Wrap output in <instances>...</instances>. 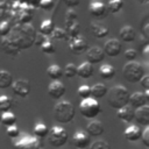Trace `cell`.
<instances>
[{"mask_svg":"<svg viewBox=\"0 0 149 149\" xmlns=\"http://www.w3.org/2000/svg\"><path fill=\"white\" fill-rule=\"evenodd\" d=\"M35 35L36 31L33 26L22 23L21 26H16L14 29H10L9 34L2 38L1 48L7 55L16 56L20 50L28 49L34 44Z\"/></svg>","mask_w":149,"mask_h":149,"instance_id":"6da1fadb","label":"cell"},{"mask_svg":"<svg viewBox=\"0 0 149 149\" xmlns=\"http://www.w3.org/2000/svg\"><path fill=\"white\" fill-rule=\"evenodd\" d=\"M106 95H107L108 105L114 109H119L128 104L130 94L125 86L115 85V86H112L109 90H107Z\"/></svg>","mask_w":149,"mask_h":149,"instance_id":"7a4b0ae2","label":"cell"},{"mask_svg":"<svg viewBox=\"0 0 149 149\" xmlns=\"http://www.w3.org/2000/svg\"><path fill=\"white\" fill-rule=\"evenodd\" d=\"M76 115V108L72 102L68 100L59 101L54 107V118L59 123H69Z\"/></svg>","mask_w":149,"mask_h":149,"instance_id":"3957f363","label":"cell"},{"mask_svg":"<svg viewBox=\"0 0 149 149\" xmlns=\"http://www.w3.org/2000/svg\"><path fill=\"white\" fill-rule=\"evenodd\" d=\"M144 73V68L135 61L128 62L122 69V76L129 83H139Z\"/></svg>","mask_w":149,"mask_h":149,"instance_id":"277c9868","label":"cell"},{"mask_svg":"<svg viewBox=\"0 0 149 149\" xmlns=\"http://www.w3.org/2000/svg\"><path fill=\"white\" fill-rule=\"evenodd\" d=\"M100 104L98 102L97 99L94 98H85L81 99V102L79 104V112L81 113L83 116L87 118V119H93L95 118L99 113H100Z\"/></svg>","mask_w":149,"mask_h":149,"instance_id":"5b68a950","label":"cell"},{"mask_svg":"<svg viewBox=\"0 0 149 149\" xmlns=\"http://www.w3.org/2000/svg\"><path fill=\"white\" fill-rule=\"evenodd\" d=\"M47 136H48V142L50 143V146H52L55 148L63 147L69 140L68 132L63 127H59V126H54L48 132Z\"/></svg>","mask_w":149,"mask_h":149,"instance_id":"8992f818","label":"cell"},{"mask_svg":"<svg viewBox=\"0 0 149 149\" xmlns=\"http://www.w3.org/2000/svg\"><path fill=\"white\" fill-rule=\"evenodd\" d=\"M13 149H42V142L36 136L23 135L13 144Z\"/></svg>","mask_w":149,"mask_h":149,"instance_id":"52a82bcc","label":"cell"},{"mask_svg":"<svg viewBox=\"0 0 149 149\" xmlns=\"http://www.w3.org/2000/svg\"><path fill=\"white\" fill-rule=\"evenodd\" d=\"M69 49L74 55H81L87 50V42L80 35L74 37H69Z\"/></svg>","mask_w":149,"mask_h":149,"instance_id":"ba28073f","label":"cell"},{"mask_svg":"<svg viewBox=\"0 0 149 149\" xmlns=\"http://www.w3.org/2000/svg\"><path fill=\"white\" fill-rule=\"evenodd\" d=\"M10 86H12L13 92H14L16 95L21 97V98H26V97H28L29 93H30V90H31L30 81L27 80V79H23V78L13 80V83H12Z\"/></svg>","mask_w":149,"mask_h":149,"instance_id":"9c48e42d","label":"cell"},{"mask_svg":"<svg viewBox=\"0 0 149 149\" xmlns=\"http://www.w3.org/2000/svg\"><path fill=\"white\" fill-rule=\"evenodd\" d=\"M105 56H109V57H116L121 54L122 50V45L121 42L116 38H111L108 41L105 42L104 48H102Z\"/></svg>","mask_w":149,"mask_h":149,"instance_id":"30bf717a","label":"cell"},{"mask_svg":"<svg viewBox=\"0 0 149 149\" xmlns=\"http://www.w3.org/2000/svg\"><path fill=\"white\" fill-rule=\"evenodd\" d=\"M88 12L95 19H104V17H106V15L108 13V9H107V6L104 2H101L99 0H94L90 3Z\"/></svg>","mask_w":149,"mask_h":149,"instance_id":"8fae6325","label":"cell"},{"mask_svg":"<svg viewBox=\"0 0 149 149\" xmlns=\"http://www.w3.org/2000/svg\"><path fill=\"white\" fill-rule=\"evenodd\" d=\"M86 59L91 64H98L101 63L105 58V52L100 47H92L91 49H87L86 51Z\"/></svg>","mask_w":149,"mask_h":149,"instance_id":"7c38bea8","label":"cell"},{"mask_svg":"<svg viewBox=\"0 0 149 149\" xmlns=\"http://www.w3.org/2000/svg\"><path fill=\"white\" fill-rule=\"evenodd\" d=\"M64 93H65V86H64V84H63L62 81H59L58 79L52 80V81L49 84V86H48V94H49L52 99H55V100L61 99V98L64 95Z\"/></svg>","mask_w":149,"mask_h":149,"instance_id":"4fadbf2b","label":"cell"},{"mask_svg":"<svg viewBox=\"0 0 149 149\" xmlns=\"http://www.w3.org/2000/svg\"><path fill=\"white\" fill-rule=\"evenodd\" d=\"M134 120L144 127L149 125V106L147 104L134 109Z\"/></svg>","mask_w":149,"mask_h":149,"instance_id":"5bb4252c","label":"cell"},{"mask_svg":"<svg viewBox=\"0 0 149 149\" xmlns=\"http://www.w3.org/2000/svg\"><path fill=\"white\" fill-rule=\"evenodd\" d=\"M72 140H73V144L78 149H85L90 146V135L86 132H83L80 129L73 134Z\"/></svg>","mask_w":149,"mask_h":149,"instance_id":"9a60e30c","label":"cell"},{"mask_svg":"<svg viewBox=\"0 0 149 149\" xmlns=\"http://www.w3.org/2000/svg\"><path fill=\"white\" fill-rule=\"evenodd\" d=\"M116 111H118V112H116V116H118L121 121L129 123V122H132V121L134 120V108H133L132 106H129L128 104L125 105L123 107L116 109Z\"/></svg>","mask_w":149,"mask_h":149,"instance_id":"2e32d148","label":"cell"},{"mask_svg":"<svg viewBox=\"0 0 149 149\" xmlns=\"http://www.w3.org/2000/svg\"><path fill=\"white\" fill-rule=\"evenodd\" d=\"M148 101H149V99L147 98L144 92H134L132 95H129L128 104H130V106L133 108H137V107L146 105Z\"/></svg>","mask_w":149,"mask_h":149,"instance_id":"e0dca14e","label":"cell"},{"mask_svg":"<svg viewBox=\"0 0 149 149\" xmlns=\"http://www.w3.org/2000/svg\"><path fill=\"white\" fill-rule=\"evenodd\" d=\"M94 73V68H93V64L88 63L87 61L81 63L78 68H77V76H79L80 78L83 79H88L93 76Z\"/></svg>","mask_w":149,"mask_h":149,"instance_id":"ac0fdd59","label":"cell"},{"mask_svg":"<svg viewBox=\"0 0 149 149\" xmlns=\"http://www.w3.org/2000/svg\"><path fill=\"white\" fill-rule=\"evenodd\" d=\"M105 132L104 125L99 120H93L86 126V133L90 136H100Z\"/></svg>","mask_w":149,"mask_h":149,"instance_id":"d6986e66","label":"cell"},{"mask_svg":"<svg viewBox=\"0 0 149 149\" xmlns=\"http://www.w3.org/2000/svg\"><path fill=\"white\" fill-rule=\"evenodd\" d=\"M141 134H142V130L136 125H130L129 127H127L125 129V137L129 142H136V141H139L140 137H141Z\"/></svg>","mask_w":149,"mask_h":149,"instance_id":"ffe728a7","label":"cell"},{"mask_svg":"<svg viewBox=\"0 0 149 149\" xmlns=\"http://www.w3.org/2000/svg\"><path fill=\"white\" fill-rule=\"evenodd\" d=\"M91 33L97 37V38H102L106 37L109 34V29L107 26L102 24V23H98V22H93L91 23Z\"/></svg>","mask_w":149,"mask_h":149,"instance_id":"44dd1931","label":"cell"},{"mask_svg":"<svg viewBox=\"0 0 149 149\" xmlns=\"http://www.w3.org/2000/svg\"><path fill=\"white\" fill-rule=\"evenodd\" d=\"M119 36L123 42H133L136 37V33L134 30V28L132 26H123L120 31H119Z\"/></svg>","mask_w":149,"mask_h":149,"instance_id":"7402d4cb","label":"cell"},{"mask_svg":"<svg viewBox=\"0 0 149 149\" xmlns=\"http://www.w3.org/2000/svg\"><path fill=\"white\" fill-rule=\"evenodd\" d=\"M107 86L105 85V84H102V83H97V84H94L92 87H91V94L93 95V98L94 99H100V98H102V97H105L106 95V93H107Z\"/></svg>","mask_w":149,"mask_h":149,"instance_id":"603a6c76","label":"cell"},{"mask_svg":"<svg viewBox=\"0 0 149 149\" xmlns=\"http://www.w3.org/2000/svg\"><path fill=\"white\" fill-rule=\"evenodd\" d=\"M99 74L104 79H112L115 76V69L111 64H102L99 68Z\"/></svg>","mask_w":149,"mask_h":149,"instance_id":"cb8c5ba5","label":"cell"},{"mask_svg":"<svg viewBox=\"0 0 149 149\" xmlns=\"http://www.w3.org/2000/svg\"><path fill=\"white\" fill-rule=\"evenodd\" d=\"M13 83V76L7 70H0V88H8Z\"/></svg>","mask_w":149,"mask_h":149,"instance_id":"d4e9b609","label":"cell"},{"mask_svg":"<svg viewBox=\"0 0 149 149\" xmlns=\"http://www.w3.org/2000/svg\"><path fill=\"white\" fill-rule=\"evenodd\" d=\"M54 28H55L54 21H52L51 19H45V20H43L42 23L40 24V31H38V33L43 34L44 36H49V35L52 33Z\"/></svg>","mask_w":149,"mask_h":149,"instance_id":"484cf974","label":"cell"},{"mask_svg":"<svg viewBox=\"0 0 149 149\" xmlns=\"http://www.w3.org/2000/svg\"><path fill=\"white\" fill-rule=\"evenodd\" d=\"M47 74L50 79L52 80H56V79H59L62 76H63V70L59 65L57 64H51L48 69H47Z\"/></svg>","mask_w":149,"mask_h":149,"instance_id":"4316f807","label":"cell"},{"mask_svg":"<svg viewBox=\"0 0 149 149\" xmlns=\"http://www.w3.org/2000/svg\"><path fill=\"white\" fill-rule=\"evenodd\" d=\"M16 122V116L14 113L7 111V112H3L1 114V119H0V123H2L3 126L8 127V126H12V125H15Z\"/></svg>","mask_w":149,"mask_h":149,"instance_id":"83f0119b","label":"cell"},{"mask_svg":"<svg viewBox=\"0 0 149 149\" xmlns=\"http://www.w3.org/2000/svg\"><path fill=\"white\" fill-rule=\"evenodd\" d=\"M123 7V0H109L107 3V9L112 14L119 13Z\"/></svg>","mask_w":149,"mask_h":149,"instance_id":"f1b7e54d","label":"cell"},{"mask_svg":"<svg viewBox=\"0 0 149 149\" xmlns=\"http://www.w3.org/2000/svg\"><path fill=\"white\" fill-rule=\"evenodd\" d=\"M48 132H49L48 127H47L44 123H42V122H38V123H36V125L34 126V134H35V136L38 137V139L45 137V136L48 135Z\"/></svg>","mask_w":149,"mask_h":149,"instance_id":"f546056e","label":"cell"},{"mask_svg":"<svg viewBox=\"0 0 149 149\" xmlns=\"http://www.w3.org/2000/svg\"><path fill=\"white\" fill-rule=\"evenodd\" d=\"M13 105V99L6 94L0 95V112H7Z\"/></svg>","mask_w":149,"mask_h":149,"instance_id":"4dcf8cb0","label":"cell"},{"mask_svg":"<svg viewBox=\"0 0 149 149\" xmlns=\"http://www.w3.org/2000/svg\"><path fill=\"white\" fill-rule=\"evenodd\" d=\"M65 27H66L65 31H66L69 37H74V36L79 35V33H80V24H79L78 21H76V22H73L69 26H65Z\"/></svg>","mask_w":149,"mask_h":149,"instance_id":"1f68e13d","label":"cell"},{"mask_svg":"<svg viewBox=\"0 0 149 149\" xmlns=\"http://www.w3.org/2000/svg\"><path fill=\"white\" fill-rule=\"evenodd\" d=\"M50 36L54 38V40H58V41H62V40H69V36L66 34V31L63 29V28H59V27H55L52 33L50 34Z\"/></svg>","mask_w":149,"mask_h":149,"instance_id":"d6a6232c","label":"cell"},{"mask_svg":"<svg viewBox=\"0 0 149 149\" xmlns=\"http://www.w3.org/2000/svg\"><path fill=\"white\" fill-rule=\"evenodd\" d=\"M41 50H42V52H44V54H47V55H52V54H55V51H56L54 43H52L50 40H48V38L41 44Z\"/></svg>","mask_w":149,"mask_h":149,"instance_id":"836d02e7","label":"cell"},{"mask_svg":"<svg viewBox=\"0 0 149 149\" xmlns=\"http://www.w3.org/2000/svg\"><path fill=\"white\" fill-rule=\"evenodd\" d=\"M77 19H78L77 12L73 10V9H69L66 12V14H65V26H69V24L76 22V21H78Z\"/></svg>","mask_w":149,"mask_h":149,"instance_id":"e575fe53","label":"cell"},{"mask_svg":"<svg viewBox=\"0 0 149 149\" xmlns=\"http://www.w3.org/2000/svg\"><path fill=\"white\" fill-rule=\"evenodd\" d=\"M64 74H65V77H68V78H73L74 76H77V66L73 64V63H69L66 66H65V69H64Z\"/></svg>","mask_w":149,"mask_h":149,"instance_id":"d590c367","label":"cell"},{"mask_svg":"<svg viewBox=\"0 0 149 149\" xmlns=\"http://www.w3.org/2000/svg\"><path fill=\"white\" fill-rule=\"evenodd\" d=\"M77 93H78V95H79L81 99L88 98V97L91 95V87L87 86V85H81V86H79Z\"/></svg>","mask_w":149,"mask_h":149,"instance_id":"8d00e7d4","label":"cell"},{"mask_svg":"<svg viewBox=\"0 0 149 149\" xmlns=\"http://www.w3.org/2000/svg\"><path fill=\"white\" fill-rule=\"evenodd\" d=\"M90 149H111L109 144L104 141V140H97L94 141L91 146H90Z\"/></svg>","mask_w":149,"mask_h":149,"instance_id":"74e56055","label":"cell"},{"mask_svg":"<svg viewBox=\"0 0 149 149\" xmlns=\"http://www.w3.org/2000/svg\"><path fill=\"white\" fill-rule=\"evenodd\" d=\"M6 134H7L10 139H16V137H19V135H20V130H19V128H17L15 125H12V126H8V127H7Z\"/></svg>","mask_w":149,"mask_h":149,"instance_id":"f35d334b","label":"cell"},{"mask_svg":"<svg viewBox=\"0 0 149 149\" xmlns=\"http://www.w3.org/2000/svg\"><path fill=\"white\" fill-rule=\"evenodd\" d=\"M10 29L12 28H10V24H9L8 21L0 22V36H2V37L7 36L9 34V31H10Z\"/></svg>","mask_w":149,"mask_h":149,"instance_id":"ab89813d","label":"cell"},{"mask_svg":"<svg viewBox=\"0 0 149 149\" xmlns=\"http://www.w3.org/2000/svg\"><path fill=\"white\" fill-rule=\"evenodd\" d=\"M54 0H40L38 7L43 10H51L54 8Z\"/></svg>","mask_w":149,"mask_h":149,"instance_id":"60d3db41","label":"cell"},{"mask_svg":"<svg viewBox=\"0 0 149 149\" xmlns=\"http://www.w3.org/2000/svg\"><path fill=\"white\" fill-rule=\"evenodd\" d=\"M140 140L142 141V143L144 144L146 148H149V127H148V126H146L144 130L142 132Z\"/></svg>","mask_w":149,"mask_h":149,"instance_id":"b9f144b4","label":"cell"},{"mask_svg":"<svg viewBox=\"0 0 149 149\" xmlns=\"http://www.w3.org/2000/svg\"><path fill=\"white\" fill-rule=\"evenodd\" d=\"M136 57H137V51H136L135 49H127V50L125 51V58H126L128 62L134 61Z\"/></svg>","mask_w":149,"mask_h":149,"instance_id":"7bdbcfd3","label":"cell"},{"mask_svg":"<svg viewBox=\"0 0 149 149\" xmlns=\"http://www.w3.org/2000/svg\"><path fill=\"white\" fill-rule=\"evenodd\" d=\"M47 40V36H44L41 33H36L35 35V40H34V44H36L37 47H41V44Z\"/></svg>","mask_w":149,"mask_h":149,"instance_id":"ee69618b","label":"cell"},{"mask_svg":"<svg viewBox=\"0 0 149 149\" xmlns=\"http://www.w3.org/2000/svg\"><path fill=\"white\" fill-rule=\"evenodd\" d=\"M140 84L142 85V87L144 90H149V76L144 73L143 77L140 79Z\"/></svg>","mask_w":149,"mask_h":149,"instance_id":"f6af8a7d","label":"cell"},{"mask_svg":"<svg viewBox=\"0 0 149 149\" xmlns=\"http://www.w3.org/2000/svg\"><path fill=\"white\" fill-rule=\"evenodd\" d=\"M148 28H149V22L147 21V19H144V21L142 22V35L146 36L147 38H149V30H148Z\"/></svg>","mask_w":149,"mask_h":149,"instance_id":"bcb514c9","label":"cell"},{"mask_svg":"<svg viewBox=\"0 0 149 149\" xmlns=\"http://www.w3.org/2000/svg\"><path fill=\"white\" fill-rule=\"evenodd\" d=\"M63 2L68 6V7H76L79 3V0H63Z\"/></svg>","mask_w":149,"mask_h":149,"instance_id":"7dc6e473","label":"cell"},{"mask_svg":"<svg viewBox=\"0 0 149 149\" xmlns=\"http://www.w3.org/2000/svg\"><path fill=\"white\" fill-rule=\"evenodd\" d=\"M139 44H140V45H143V47L148 45V44H149V42H148V38H147L146 36L141 35V37H140V41H139Z\"/></svg>","mask_w":149,"mask_h":149,"instance_id":"c3c4849f","label":"cell"},{"mask_svg":"<svg viewBox=\"0 0 149 149\" xmlns=\"http://www.w3.org/2000/svg\"><path fill=\"white\" fill-rule=\"evenodd\" d=\"M148 51H149V44L146 45L144 49H143V55H144V57H148Z\"/></svg>","mask_w":149,"mask_h":149,"instance_id":"681fc988","label":"cell"},{"mask_svg":"<svg viewBox=\"0 0 149 149\" xmlns=\"http://www.w3.org/2000/svg\"><path fill=\"white\" fill-rule=\"evenodd\" d=\"M148 1H149V0H140L141 3H148Z\"/></svg>","mask_w":149,"mask_h":149,"instance_id":"f907efd6","label":"cell"},{"mask_svg":"<svg viewBox=\"0 0 149 149\" xmlns=\"http://www.w3.org/2000/svg\"><path fill=\"white\" fill-rule=\"evenodd\" d=\"M0 119H1V114H0Z\"/></svg>","mask_w":149,"mask_h":149,"instance_id":"816d5d0a","label":"cell"}]
</instances>
